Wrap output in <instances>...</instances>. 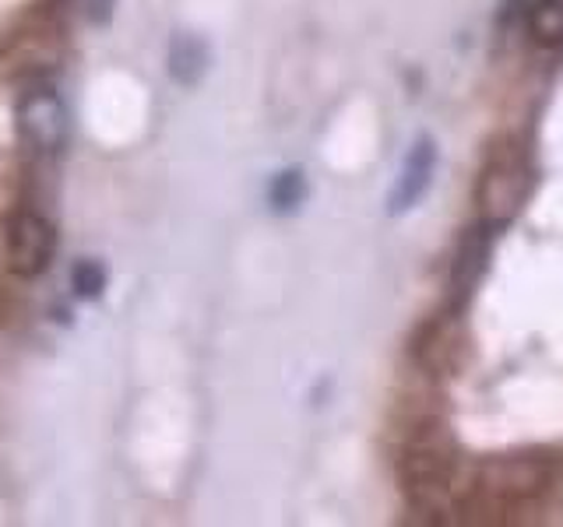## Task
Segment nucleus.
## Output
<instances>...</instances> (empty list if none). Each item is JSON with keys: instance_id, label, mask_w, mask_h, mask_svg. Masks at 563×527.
Returning a JSON list of instances; mask_svg holds the SVG:
<instances>
[{"instance_id": "obj_1", "label": "nucleus", "mask_w": 563, "mask_h": 527, "mask_svg": "<svg viewBox=\"0 0 563 527\" xmlns=\"http://www.w3.org/2000/svg\"><path fill=\"white\" fill-rule=\"evenodd\" d=\"M401 479L416 506L440 509L454 492V457L433 436H422L401 457Z\"/></svg>"}, {"instance_id": "obj_2", "label": "nucleus", "mask_w": 563, "mask_h": 527, "mask_svg": "<svg viewBox=\"0 0 563 527\" xmlns=\"http://www.w3.org/2000/svg\"><path fill=\"white\" fill-rule=\"evenodd\" d=\"M14 123L25 145L43 155L64 152L70 137V113L53 88H35V92L22 96V102H18V110H14Z\"/></svg>"}, {"instance_id": "obj_3", "label": "nucleus", "mask_w": 563, "mask_h": 527, "mask_svg": "<svg viewBox=\"0 0 563 527\" xmlns=\"http://www.w3.org/2000/svg\"><path fill=\"white\" fill-rule=\"evenodd\" d=\"M528 187H532V176H528V166L518 155L493 158L479 180L483 222H489L493 228H504L521 211V204L528 198Z\"/></svg>"}, {"instance_id": "obj_4", "label": "nucleus", "mask_w": 563, "mask_h": 527, "mask_svg": "<svg viewBox=\"0 0 563 527\" xmlns=\"http://www.w3.org/2000/svg\"><path fill=\"white\" fill-rule=\"evenodd\" d=\"M57 254V228L49 218L22 211L8 228V268L18 278H40Z\"/></svg>"}, {"instance_id": "obj_5", "label": "nucleus", "mask_w": 563, "mask_h": 527, "mask_svg": "<svg viewBox=\"0 0 563 527\" xmlns=\"http://www.w3.org/2000/svg\"><path fill=\"white\" fill-rule=\"evenodd\" d=\"M433 172H437V141L430 134H419L412 141L409 155H405L391 193H387V211H391V215H405V211H412L422 201V193L430 190Z\"/></svg>"}, {"instance_id": "obj_6", "label": "nucleus", "mask_w": 563, "mask_h": 527, "mask_svg": "<svg viewBox=\"0 0 563 527\" xmlns=\"http://www.w3.org/2000/svg\"><path fill=\"white\" fill-rule=\"evenodd\" d=\"M489 243H493V225L483 222L468 228L457 243L454 250V264H451V292L454 299H468L475 289H479V281L489 268Z\"/></svg>"}, {"instance_id": "obj_7", "label": "nucleus", "mask_w": 563, "mask_h": 527, "mask_svg": "<svg viewBox=\"0 0 563 527\" xmlns=\"http://www.w3.org/2000/svg\"><path fill=\"white\" fill-rule=\"evenodd\" d=\"M208 70V46L205 40H198L194 32H180L173 35L169 43V78L180 85H198Z\"/></svg>"}, {"instance_id": "obj_8", "label": "nucleus", "mask_w": 563, "mask_h": 527, "mask_svg": "<svg viewBox=\"0 0 563 527\" xmlns=\"http://www.w3.org/2000/svg\"><path fill=\"white\" fill-rule=\"evenodd\" d=\"M416 359L427 369H451L457 359V330L451 324H427V338L416 345Z\"/></svg>"}, {"instance_id": "obj_9", "label": "nucleus", "mask_w": 563, "mask_h": 527, "mask_svg": "<svg viewBox=\"0 0 563 527\" xmlns=\"http://www.w3.org/2000/svg\"><path fill=\"white\" fill-rule=\"evenodd\" d=\"M528 29H532L539 46L563 49V0H536L532 14H528Z\"/></svg>"}, {"instance_id": "obj_10", "label": "nucleus", "mask_w": 563, "mask_h": 527, "mask_svg": "<svg viewBox=\"0 0 563 527\" xmlns=\"http://www.w3.org/2000/svg\"><path fill=\"white\" fill-rule=\"evenodd\" d=\"M268 201H272V211H278V215H292V211H299V204L307 201L303 169H282L268 187Z\"/></svg>"}, {"instance_id": "obj_11", "label": "nucleus", "mask_w": 563, "mask_h": 527, "mask_svg": "<svg viewBox=\"0 0 563 527\" xmlns=\"http://www.w3.org/2000/svg\"><path fill=\"white\" fill-rule=\"evenodd\" d=\"M70 289L78 299H99L106 289V268L99 260H78L70 268Z\"/></svg>"}, {"instance_id": "obj_12", "label": "nucleus", "mask_w": 563, "mask_h": 527, "mask_svg": "<svg viewBox=\"0 0 563 527\" xmlns=\"http://www.w3.org/2000/svg\"><path fill=\"white\" fill-rule=\"evenodd\" d=\"M113 14V0H88V18L92 22H106Z\"/></svg>"}]
</instances>
